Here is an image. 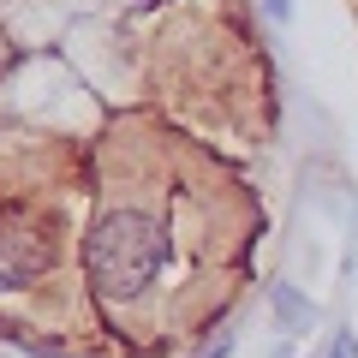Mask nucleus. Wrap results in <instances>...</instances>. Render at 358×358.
Returning a JSON list of instances; mask_svg holds the SVG:
<instances>
[{"label": "nucleus", "instance_id": "f257e3e1", "mask_svg": "<svg viewBox=\"0 0 358 358\" xmlns=\"http://www.w3.org/2000/svg\"><path fill=\"white\" fill-rule=\"evenodd\" d=\"M167 251H173V233L167 221L155 215L150 203H120L102 209V221L90 227L84 245V268H90V287L102 299H143L167 268Z\"/></svg>", "mask_w": 358, "mask_h": 358}, {"label": "nucleus", "instance_id": "f03ea898", "mask_svg": "<svg viewBox=\"0 0 358 358\" xmlns=\"http://www.w3.org/2000/svg\"><path fill=\"white\" fill-rule=\"evenodd\" d=\"M48 268V239L36 221L24 215H0V293H18Z\"/></svg>", "mask_w": 358, "mask_h": 358}, {"label": "nucleus", "instance_id": "7ed1b4c3", "mask_svg": "<svg viewBox=\"0 0 358 358\" xmlns=\"http://www.w3.org/2000/svg\"><path fill=\"white\" fill-rule=\"evenodd\" d=\"M329 358H358V341H352V334H334V346H329Z\"/></svg>", "mask_w": 358, "mask_h": 358}, {"label": "nucleus", "instance_id": "20e7f679", "mask_svg": "<svg viewBox=\"0 0 358 358\" xmlns=\"http://www.w3.org/2000/svg\"><path fill=\"white\" fill-rule=\"evenodd\" d=\"M197 358H227V334H221L215 346H203V352H197Z\"/></svg>", "mask_w": 358, "mask_h": 358}, {"label": "nucleus", "instance_id": "39448f33", "mask_svg": "<svg viewBox=\"0 0 358 358\" xmlns=\"http://www.w3.org/2000/svg\"><path fill=\"white\" fill-rule=\"evenodd\" d=\"M143 6H162V0H143Z\"/></svg>", "mask_w": 358, "mask_h": 358}]
</instances>
